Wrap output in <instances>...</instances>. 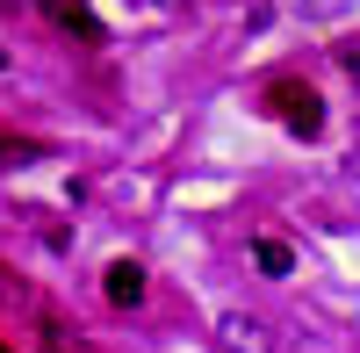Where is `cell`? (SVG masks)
Returning a JSON list of instances; mask_svg holds the SVG:
<instances>
[{"mask_svg":"<svg viewBox=\"0 0 360 353\" xmlns=\"http://www.w3.org/2000/svg\"><path fill=\"white\" fill-rule=\"evenodd\" d=\"M266 115H274L281 130H295V137H317L324 130V101H317V86L310 79H266Z\"/></svg>","mask_w":360,"mask_h":353,"instance_id":"6da1fadb","label":"cell"},{"mask_svg":"<svg viewBox=\"0 0 360 353\" xmlns=\"http://www.w3.org/2000/svg\"><path fill=\"white\" fill-rule=\"evenodd\" d=\"M44 346H51V353H94L79 332H65V325H58V317H44Z\"/></svg>","mask_w":360,"mask_h":353,"instance_id":"8992f818","label":"cell"},{"mask_svg":"<svg viewBox=\"0 0 360 353\" xmlns=\"http://www.w3.org/2000/svg\"><path fill=\"white\" fill-rule=\"evenodd\" d=\"M339 65H346V72L360 79V44H339Z\"/></svg>","mask_w":360,"mask_h":353,"instance_id":"ba28073f","label":"cell"},{"mask_svg":"<svg viewBox=\"0 0 360 353\" xmlns=\"http://www.w3.org/2000/svg\"><path fill=\"white\" fill-rule=\"evenodd\" d=\"M44 8V22H58V29H72L79 44H101V15L86 8V0H37Z\"/></svg>","mask_w":360,"mask_h":353,"instance_id":"7a4b0ae2","label":"cell"},{"mask_svg":"<svg viewBox=\"0 0 360 353\" xmlns=\"http://www.w3.org/2000/svg\"><path fill=\"white\" fill-rule=\"evenodd\" d=\"M252 267H259V274H288V267H295V252H288L281 238H252Z\"/></svg>","mask_w":360,"mask_h":353,"instance_id":"5b68a950","label":"cell"},{"mask_svg":"<svg viewBox=\"0 0 360 353\" xmlns=\"http://www.w3.org/2000/svg\"><path fill=\"white\" fill-rule=\"evenodd\" d=\"M29 159H44V144H29V137H8V130H0V166H29Z\"/></svg>","mask_w":360,"mask_h":353,"instance_id":"52a82bcc","label":"cell"},{"mask_svg":"<svg viewBox=\"0 0 360 353\" xmlns=\"http://www.w3.org/2000/svg\"><path fill=\"white\" fill-rule=\"evenodd\" d=\"M101 288H108V303H115V310H137V303H144V267H137V259H108Z\"/></svg>","mask_w":360,"mask_h":353,"instance_id":"3957f363","label":"cell"},{"mask_svg":"<svg viewBox=\"0 0 360 353\" xmlns=\"http://www.w3.org/2000/svg\"><path fill=\"white\" fill-rule=\"evenodd\" d=\"M0 353H8V346H0Z\"/></svg>","mask_w":360,"mask_h":353,"instance_id":"9c48e42d","label":"cell"},{"mask_svg":"<svg viewBox=\"0 0 360 353\" xmlns=\"http://www.w3.org/2000/svg\"><path fill=\"white\" fill-rule=\"evenodd\" d=\"M224 346H231V353H266V332H259V317L231 310V317H224Z\"/></svg>","mask_w":360,"mask_h":353,"instance_id":"277c9868","label":"cell"}]
</instances>
